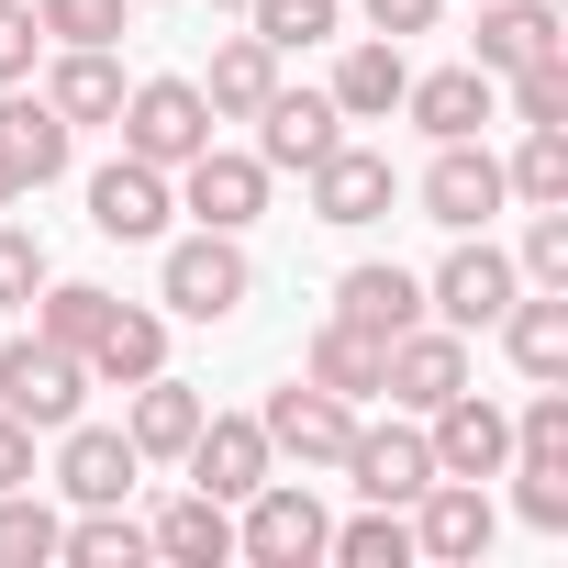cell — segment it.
I'll list each match as a JSON object with an SVG mask.
<instances>
[{"label":"cell","instance_id":"obj_1","mask_svg":"<svg viewBox=\"0 0 568 568\" xmlns=\"http://www.w3.org/2000/svg\"><path fill=\"white\" fill-rule=\"evenodd\" d=\"M168 256H156V302H168V324H234L245 302H256V256H245V234H212V223H190V234H156Z\"/></svg>","mask_w":568,"mask_h":568},{"label":"cell","instance_id":"obj_2","mask_svg":"<svg viewBox=\"0 0 568 568\" xmlns=\"http://www.w3.org/2000/svg\"><path fill=\"white\" fill-rule=\"evenodd\" d=\"M324 535H335V513H324V490L313 479H256L245 501H234V557L245 568H324Z\"/></svg>","mask_w":568,"mask_h":568},{"label":"cell","instance_id":"obj_3","mask_svg":"<svg viewBox=\"0 0 568 568\" xmlns=\"http://www.w3.org/2000/svg\"><path fill=\"white\" fill-rule=\"evenodd\" d=\"M112 134H123V156H145V168H190V156L212 145V101H201V79H134L123 112H112Z\"/></svg>","mask_w":568,"mask_h":568},{"label":"cell","instance_id":"obj_4","mask_svg":"<svg viewBox=\"0 0 568 568\" xmlns=\"http://www.w3.org/2000/svg\"><path fill=\"white\" fill-rule=\"evenodd\" d=\"M468 379H479V368H468V335H457V324H435V313H424V324H402V335L379 346V402H390V413H413V424H424L435 402H457Z\"/></svg>","mask_w":568,"mask_h":568},{"label":"cell","instance_id":"obj_5","mask_svg":"<svg viewBox=\"0 0 568 568\" xmlns=\"http://www.w3.org/2000/svg\"><path fill=\"white\" fill-rule=\"evenodd\" d=\"M79 402H90L79 346H57V335H12V346H0V413H12V424L57 435V424H79Z\"/></svg>","mask_w":568,"mask_h":568},{"label":"cell","instance_id":"obj_6","mask_svg":"<svg viewBox=\"0 0 568 568\" xmlns=\"http://www.w3.org/2000/svg\"><path fill=\"white\" fill-rule=\"evenodd\" d=\"M335 479L357 490V501H390V513H413V490L435 479V446H424V424L413 413H357V435H346V457H335Z\"/></svg>","mask_w":568,"mask_h":568},{"label":"cell","instance_id":"obj_7","mask_svg":"<svg viewBox=\"0 0 568 568\" xmlns=\"http://www.w3.org/2000/svg\"><path fill=\"white\" fill-rule=\"evenodd\" d=\"M513 291H524L513 245H490V234H457V245H446V267L424 278V313H435V324H457V335H490Z\"/></svg>","mask_w":568,"mask_h":568},{"label":"cell","instance_id":"obj_8","mask_svg":"<svg viewBox=\"0 0 568 568\" xmlns=\"http://www.w3.org/2000/svg\"><path fill=\"white\" fill-rule=\"evenodd\" d=\"M424 223H446V234H490L501 212H513V190H501V156H490V134H468V145H435V168H424Z\"/></svg>","mask_w":568,"mask_h":568},{"label":"cell","instance_id":"obj_9","mask_svg":"<svg viewBox=\"0 0 568 568\" xmlns=\"http://www.w3.org/2000/svg\"><path fill=\"white\" fill-rule=\"evenodd\" d=\"M256 424H267V457H278V468H335L346 435H357V402H335V390H313V379H278V390L256 402Z\"/></svg>","mask_w":568,"mask_h":568},{"label":"cell","instance_id":"obj_10","mask_svg":"<svg viewBox=\"0 0 568 568\" xmlns=\"http://www.w3.org/2000/svg\"><path fill=\"white\" fill-rule=\"evenodd\" d=\"M168 179H179V212L212 223V234H245V223L267 212V168H256V145H223V134H212V145H201L190 168H168Z\"/></svg>","mask_w":568,"mask_h":568},{"label":"cell","instance_id":"obj_11","mask_svg":"<svg viewBox=\"0 0 568 568\" xmlns=\"http://www.w3.org/2000/svg\"><path fill=\"white\" fill-rule=\"evenodd\" d=\"M302 190H313V223H335V234H368V223L402 201V168H390L379 145H357V134H346L335 156H313V168H302Z\"/></svg>","mask_w":568,"mask_h":568},{"label":"cell","instance_id":"obj_12","mask_svg":"<svg viewBox=\"0 0 568 568\" xmlns=\"http://www.w3.org/2000/svg\"><path fill=\"white\" fill-rule=\"evenodd\" d=\"M168 223H179V179H168V168H145V156L90 168V234H101V245H156Z\"/></svg>","mask_w":568,"mask_h":568},{"label":"cell","instance_id":"obj_13","mask_svg":"<svg viewBox=\"0 0 568 568\" xmlns=\"http://www.w3.org/2000/svg\"><path fill=\"white\" fill-rule=\"evenodd\" d=\"M424 446H435V479H501V468H513V413L468 379L457 402L424 413Z\"/></svg>","mask_w":568,"mask_h":568},{"label":"cell","instance_id":"obj_14","mask_svg":"<svg viewBox=\"0 0 568 568\" xmlns=\"http://www.w3.org/2000/svg\"><path fill=\"white\" fill-rule=\"evenodd\" d=\"M490 535H501L490 479H424L413 490V557L424 568H468V557H490Z\"/></svg>","mask_w":568,"mask_h":568},{"label":"cell","instance_id":"obj_15","mask_svg":"<svg viewBox=\"0 0 568 568\" xmlns=\"http://www.w3.org/2000/svg\"><path fill=\"white\" fill-rule=\"evenodd\" d=\"M346 145V112L324 101V90H291V79H278L267 101H256V168L267 179H302L313 156H335Z\"/></svg>","mask_w":568,"mask_h":568},{"label":"cell","instance_id":"obj_16","mask_svg":"<svg viewBox=\"0 0 568 568\" xmlns=\"http://www.w3.org/2000/svg\"><path fill=\"white\" fill-rule=\"evenodd\" d=\"M179 468H190V490H212V501H245L278 457H267V424L256 413H201V435L179 446Z\"/></svg>","mask_w":568,"mask_h":568},{"label":"cell","instance_id":"obj_17","mask_svg":"<svg viewBox=\"0 0 568 568\" xmlns=\"http://www.w3.org/2000/svg\"><path fill=\"white\" fill-rule=\"evenodd\" d=\"M45 479L90 513V501H134L145 457H134V435H123V424H57V468H45Z\"/></svg>","mask_w":568,"mask_h":568},{"label":"cell","instance_id":"obj_18","mask_svg":"<svg viewBox=\"0 0 568 568\" xmlns=\"http://www.w3.org/2000/svg\"><path fill=\"white\" fill-rule=\"evenodd\" d=\"M402 112H413L424 145H468V134L501 123V79H490V68H435V79L402 90Z\"/></svg>","mask_w":568,"mask_h":568},{"label":"cell","instance_id":"obj_19","mask_svg":"<svg viewBox=\"0 0 568 568\" xmlns=\"http://www.w3.org/2000/svg\"><path fill=\"white\" fill-rule=\"evenodd\" d=\"M201 413H212V390H190L179 368H156V379H134V390H123V435H134V457H145V468H179V446L201 435Z\"/></svg>","mask_w":568,"mask_h":568},{"label":"cell","instance_id":"obj_20","mask_svg":"<svg viewBox=\"0 0 568 568\" xmlns=\"http://www.w3.org/2000/svg\"><path fill=\"white\" fill-rule=\"evenodd\" d=\"M0 145H12V168H23V190H57L68 179V156H79V123L23 79V90H0Z\"/></svg>","mask_w":568,"mask_h":568},{"label":"cell","instance_id":"obj_21","mask_svg":"<svg viewBox=\"0 0 568 568\" xmlns=\"http://www.w3.org/2000/svg\"><path fill=\"white\" fill-rule=\"evenodd\" d=\"M402 90H413V57H402L390 34H346V57H335L324 101H335L346 123H390V112H402Z\"/></svg>","mask_w":568,"mask_h":568},{"label":"cell","instance_id":"obj_22","mask_svg":"<svg viewBox=\"0 0 568 568\" xmlns=\"http://www.w3.org/2000/svg\"><path fill=\"white\" fill-rule=\"evenodd\" d=\"M79 368H90V390H134V379H156V368H168V313L112 302V313H101V335L79 346Z\"/></svg>","mask_w":568,"mask_h":568},{"label":"cell","instance_id":"obj_23","mask_svg":"<svg viewBox=\"0 0 568 568\" xmlns=\"http://www.w3.org/2000/svg\"><path fill=\"white\" fill-rule=\"evenodd\" d=\"M335 324H357V335H402V324H424V278L402 267V256H357L346 278H335Z\"/></svg>","mask_w":568,"mask_h":568},{"label":"cell","instance_id":"obj_24","mask_svg":"<svg viewBox=\"0 0 568 568\" xmlns=\"http://www.w3.org/2000/svg\"><path fill=\"white\" fill-rule=\"evenodd\" d=\"M145 546H156L168 568H223V557H234V501H212V490H168V501L145 513Z\"/></svg>","mask_w":568,"mask_h":568},{"label":"cell","instance_id":"obj_25","mask_svg":"<svg viewBox=\"0 0 568 568\" xmlns=\"http://www.w3.org/2000/svg\"><path fill=\"white\" fill-rule=\"evenodd\" d=\"M123 90H134V79H123V45H57V57H45V101H57L79 134H90V123H112V112H123Z\"/></svg>","mask_w":568,"mask_h":568},{"label":"cell","instance_id":"obj_26","mask_svg":"<svg viewBox=\"0 0 568 568\" xmlns=\"http://www.w3.org/2000/svg\"><path fill=\"white\" fill-rule=\"evenodd\" d=\"M557 45H568L557 0H479V57H468V68L513 79V68H535V57H557Z\"/></svg>","mask_w":568,"mask_h":568},{"label":"cell","instance_id":"obj_27","mask_svg":"<svg viewBox=\"0 0 568 568\" xmlns=\"http://www.w3.org/2000/svg\"><path fill=\"white\" fill-rule=\"evenodd\" d=\"M490 335H501V357L524 379H568V291H513Z\"/></svg>","mask_w":568,"mask_h":568},{"label":"cell","instance_id":"obj_28","mask_svg":"<svg viewBox=\"0 0 568 568\" xmlns=\"http://www.w3.org/2000/svg\"><path fill=\"white\" fill-rule=\"evenodd\" d=\"M278 90V45L267 34H223L212 45V68H201V101H212V123H256V101Z\"/></svg>","mask_w":568,"mask_h":568},{"label":"cell","instance_id":"obj_29","mask_svg":"<svg viewBox=\"0 0 568 568\" xmlns=\"http://www.w3.org/2000/svg\"><path fill=\"white\" fill-rule=\"evenodd\" d=\"M302 379L368 413V402H379V335H357V324H335V313H324V324H313V346H302Z\"/></svg>","mask_w":568,"mask_h":568},{"label":"cell","instance_id":"obj_30","mask_svg":"<svg viewBox=\"0 0 568 568\" xmlns=\"http://www.w3.org/2000/svg\"><path fill=\"white\" fill-rule=\"evenodd\" d=\"M501 190H513L524 212H546V201H568V123H524V145L501 156Z\"/></svg>","mask_w":568,"mask_h":568},{"label":"cell","instance_id":"obj_31","mask_svg":"<svg viewBox=\"0 0 568 568\" xmlns=\"http://www.w3.org/2000/svg\"><path fill=\"white\" fill-rule=\"evenodd\" d=\"M57 557H68V568H134V557H156V546H145V524H134L123 501H90V513L57 535Z\"/></svg>","mask_w":568,"mask_h":568},{"label":"cell","instance_id":"obj_32","mask_svg":"<svg viewBox=\"0 0 568 568\" xmlns=\"http://www.w3.org/2000/svg\"><path fill=\"white\" fill-rule=\"evenodd\" d=\"M57 535H68V513L23 479V490H0V568H57Z\"/></svg>","mask_w":568,"mask_h":568},{"label":"cell","instance_id":"obj_33","mask_svg":"<svg viewBox=\"0 0 568 568\" xmlns=\"http://www.w3.org/2000/svg\"><path fill=\"white\" fill-rule=\"evenodd\" d=\"M324 557H335V568H413V513L368 501L357 524H335V535H324Z\"/></svg>","mask_w":568,"mask_h":568},{"label":"cell","instance_id":"obj_34","mask_svg":"<svg viewBox=\"0 0 568 568\" xmlns=\"http://www.w3.org/2000/svg\"><path fill=\"white\" fill-rule=\"evenodd\" d=\"M23 313H34V335H57V346H90V335H101V313H112V291H101V278H45V291H34Z\"/></svg>","mask_w":568,"mask_h":568},{"label":"cell","instance_id":"obj_35","mask_svg":"<svg viewBox=\"0 0 568 568\" xmlns=\"http://www.w3.org/2000/svg\"><path fill=\"white\" fill-rule=\"evenodd\" d=\"M513 457L568 468V379H535V390H524V413H513Z\"/></svg>","mask_w":568,"mask_h":568},{"label":"cell","instance_id":"obj_36","mask_svg":"<svg viewBox=\"0 0 568 568\" xmlns=\"http://www.w3.org/2000/svg\"><path fill=\"white\" fill-rule=\"evenodd\" d=\"M45 45H123L134 34V0H34Z\"/></svg>","mask_w":568,"mask_h":568},{"label":"cell","instance_id":"obj_37","mask_svg":"<svg viewBox=\"0 0 568 568\" xmlns=\"http://www.w3.org/2000/svg\"><path fill=\"white\" fill-rule=\"evenodd\" d=\"M245 23L278 57H302V45H335V0H245Z\"/></svg>","mask_w":568,"mask_h":568},{"label":"cell","instance_id":"obj_38","mask_svg":"<svg viewBox=\"0 0 568 568\" xmlns=\"http://www.w3.org/2000/svg\"><path fill=\"white\" fill-rule=\"evenodd\" d=\"M45 278H57V256H45V234H34V223H12V212H0V313H23V302L45 291Z\"/></svg>","mask_w":568,"mask_h":568},{"label":"cell","instance_id":"obj_39","mask_svg":"<svg viewBox=\"0 0 568 568\" xmlns=\"http://www.w3.org/2000/svg\"><path fill=\"white\" fill-rule=\"evenodd\" d=\"M501 112H513V123H568V45L535 57V68H513V79H501Z\"/></svg>","mask_w":568,"mask_h":568},{"label":"cell","instance_id":"obj_40","mask_svg":"<svg viewBox=\"0 0 568 568\" xmlns=\"http://www.w3.org/2000/svg\"><path fill=\"white\" fill-rule=\"evenodd\" d=\"M513 267H524V291H568V201H546V212L524 223Z\"/></svg>","mask_w":568,"mask_h":568},{"label":"cell","instance_id":"obj_41","mask_svg":"<svg viewBox=\"0 0 568 568\" xmlns=\"http://www.w3.org/2000/svg\"><path fill=\"white\" fill-rule=\"evenodd\" d=\"M501 479H513V513H524L535 535H568V468H535V457H513Z\"/></svg>","mask_w":568,"mask_h":568},{"label":"cell","instance_id":"obj_42","mask_svg":"<svg viewBox=\"0 0 568 568\" xmlns=\"http://www.w3.org/2000/svg\"><path fill=\"white\" fill-rule=\"evenodd\" d=\"M45 68V23H34V0H0V90H23Z\"/></svg>","mask_w":568,"mask_h":568},{"label":"cell","instance_id":"obj_43","mask_svg":"<svg viewBox=\"0 0 568 568\" xmlns=\"http://www.w3.org/2000/svg\"><path fill=\"white\" fill-rule=\"evenodd\" d=\"M357 12H368V34L413 45V34H435V12H446V0H357Z\"/></svg>","mask_w":568,"mask_h":568},{"label":"cell","instance_id":"obj_44","mask_svg":"<svg viewBox=\"0 0 568 568\" xmlns=\"http://www.w3.org/2000/svg\"><path fill=\"white\" fill-rule=\"evenodd\" d=\"M23 479H34V424L0 413V490H23Z\"/></svg>","mask_w":568,"mask_h":568},{"label":"cell","instance_id":"obj_45","mask_svg":"<svg viewBox=\"0 0 568 568\" xmlns=\"http://www.w3.org/2000/svg\"><path fill=\"white\" fill-rule=\"evenodd\" d=\"M12 201H34V190H23V168H12V145H0V212H12Z\"/></svg>","mask_w":568,"mask_h":568},{"label":"cell","instance_id":"obj_46","mask_svg":"<svg viewBox=\"0 0 568 568\" xmlns=\"http://www.w3.org/2000/svg\"><path fill=\"white\" fill-rule=\"evenodd\" d=\"M212 12H245V0H212Z\"/></svg>","mask_w":568,"mask_h":568},{"label":"cell","instance_id":"obj_47","mask_svg":"<svg viewBox=\"0 0 568 568\" xmlns=\"http://www.w3.org/2000/svg\"><path fill=\"white\" fill-rule=\"evenodd\" d=\"M134 12H145V0H134Z\"/></svg>","mask_w":568,"mask_h":568}]
</instances>
